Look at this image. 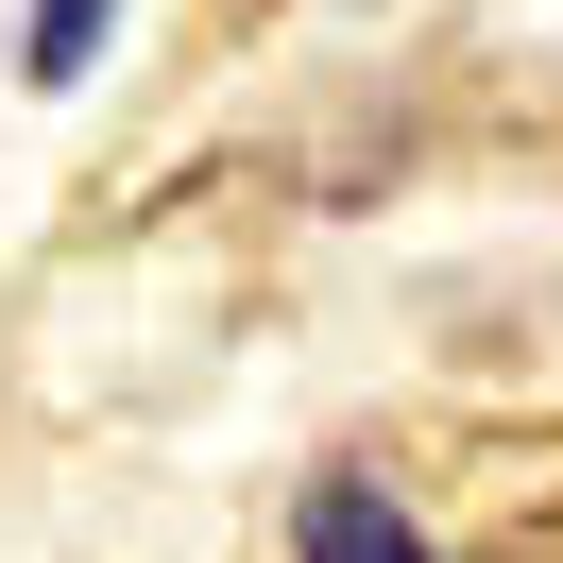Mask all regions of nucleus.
<instances>
[{
    "label": "nucleus",
    "mask_w": 563,
    "mask_h": 563,
    "mask_svg": "<svg viewBox=\"0 0 563 563\" xmlns=\"http://www.w3.org/2000/svg\"><path fill=\"white\" fill-rule=\"evenodd\" d=\"M290 563H444V547L410 529V495H393V478L324 461V478H308V512H290Z\"/></svg>",
    "instance_id": "nucleus-1"
},
{
    "label": "nucleus",
    "mask_w": 563,
    "mask_h": 563,
    "mask_svg": "<svg viewBox=\"0 0 563 563\" xmlns=\"http://www.w3.org/2000/svg\"><path fill=\"white\" fill-rule=\"evenodd\" d=\"M103 35H120V0H18V69H35V86H86Z\"/></svg>",
    "instance_id": "nucleus-2"
}]
</instances>
